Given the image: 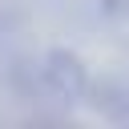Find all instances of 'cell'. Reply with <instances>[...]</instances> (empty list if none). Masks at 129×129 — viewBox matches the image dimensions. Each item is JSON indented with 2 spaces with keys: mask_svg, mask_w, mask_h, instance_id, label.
<instances>
[{
  "mask_svg": "<svg viewBox=\"0 0 129 129\" xmlns=\"http://www.w3.org/2000/svg\"><path fill=\"white\" fill-rule=\"evenodd\" d=\"M85 101L93 105L97 117H105L109 125H121L129 129V81H117V77H105V81H93Z\"/></svg>",
  "mask_w": 129,
  "mask_h": 129,
  "instance_id": "1",
  "label": "cell"
},
{
  "mask_svg": "<svg viewBox=\"0 0 129 129\" xmlns=\"http://www.w3.org/2000/svg\"><path fill=\"white\" fill-rule=\"evenodd\" d=\"M101 16L113 20V24H129V0H97Z\"/></svg>",
  "mask_w": 129,
  "mask_h": 129,
  "instance_id": "2",
  "label": "cell"
}]
</instances>
